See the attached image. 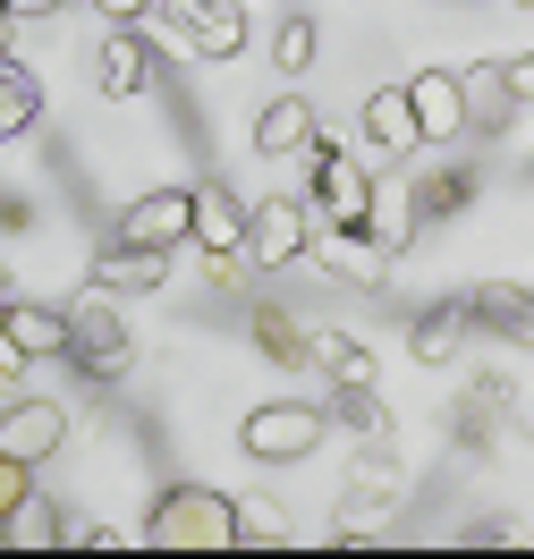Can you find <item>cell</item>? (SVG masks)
<instances>
[{"label": "cell", "mask_w": 534, "mask_h": 559, "mask_svg": "<svg viewBox=\"0 0 534 559\" xmlns=\"http://www.w3.org/2000/svg\"><path fill=\"white\" fill-rule=\"evenodd\" d=\"M373 187H382V178L365 170L356 153H340V144H315V212L331 221V229H365Z\"/></svg>", "instance_id": "7"}, {"label": "cell", "mask_w": 534, "mask_h": 559, "mask_svg": "<svg viewBox=\"0 0 534 559\" xmlns=\"http://www.w3.org/2000/svg\"><path fill=\"white\" fill-rule=\"evenodd\" d=\"M0 322L17 331L26 356H69V314L60 306H26V297H0Z\"/></svg>", "instance_id": "20"}, {"label": "cell", "mask_w": 534, "mask_h": 559, "mask_svg": "<svg viewBox=\"0 0 534 559\" xmlns=\"http://www.w3.org/2000/svg\"><path fill=\"white\" fill-rule=\"evenodd\" d=\"M518 9H534V0H518Z\"/></svg>", "instance_id": "38"}, {"label": "cell", "mask_w": 534, "mask_h": 559, "mask_svg": "<svg viewBox=\"0 0 534 559\" xmlns=\"http://www.w3.org/2000/svg\"><path fill=\"white\" fill-rule=\"evenodd\" d=\"M0 110H9L17 128H35V119H43V85H35L26 69H17L9 51H0Z\"/></svg>", "instance_id": "30"}, {"label": "cell", "mask_w": 534, "mask_h": 559, "mask_svg": "<svg viewBox=\"0 0 534 559\" xmlns=\"http://www.w3.org/2000/svg\"><path fill=\"white\" fill-rule=\"evenodd\" d=\"M187 221H195V187H153L119 212V238L128 246H187Z\"/></svg>", "instance_id": "10"}, {"label": "cell", "mask_w": 534, "mask_h": 559, "mask_svg": "<svg viewBox=\"0 0 534 559\" xmlns=\"http://www.w3.org/2000/svg\"><path fill=\"white\" fill-rule=\"evenodd\" d=\"M459 340H466V297H432L425 314L407 322V356H416V365H450Z\"/></svg>", "instance_id": "19"}, {"label": "cell", "mask_w": 534, "mask_h": 559, "mask_svg": "<svg viewBox=\"0 0 534 559\" xmlns=\"http://www.w3.org/2000/svg\"><path fill=\"white\" fill-rule=\"evenodd\" d=\"M399 491H407V475H399L391 441H365V466H356L348 491H340V543H373V518L399 509Z\"/></svg>", "instance_id": "5"}, {"label": "cell", "mask_w": 534, "mask_h": 559, "mask_svg": "<svg viewBox=\"0 0 534 559\" xmlns=\"http://www.w3.org/2000/svg\"><path fill=\"white\" fill-rule=\"evenodd\" d=\"M94 288H110V297H128V288H162L170 280V246H110V254H94Z\"/></svg>", "instance_id": "16"}, {"label": "cell", "mask_w": 534, "mask_h": 559, "mask_svg": "<svg viewBox=\"0 0 534 559\" xmlns=\"http://www.w3.org/2000/svg\"><path fill=\"white\" fill-rule=\"evenodd\" d=\"M144 76H153V43H144L137 17H119L103 35V60H94V85H103L110 103H128V94H144Z\"/></svg>", "instance_id": "13"}, {"label": "cell", "mask_w": 534, "mask_h": 559, "mask_svg": "<svg viewBox=\"0 0 534 559\" xmlns=\"http://www.w3.org/2000/svg\"><path fill=\"white\" fill-rule=\"evenodd\" d=\"M94 9H103V17H144L153 0H94Z\"/></svg>", "instance_id": "35"}, {"label": "cell", "mask_w": 534, "mask_h": 559, "mask_svg": "<svg viewBox=\"0 0 534 559\" xmlns=\"http://www.w3.org/2000/svg\"><path fill=\"white\" fill-rule=\"evenodd\" d=\"M315 51H322V43H315V17H281V35H272V69H281V76H306V69H315Z\"/></svg>", "instance_id": "29"}, {"label": "cell", "mask_w": 534, "mask_h": 559, "mask_svg": "<svg viewBox=\"0 0 534 559\" xmlns=\"http://www.w3.org/2000/svg\"><path fill=\"white\" fill-rule=\"evenodd\" d=\"M0 543H17V551H51V543H60V509H51L43 491H26V500L0 518Z\"/></svg>", "instance_id": "25"}, {"label": "cell", "mask_w": 534, "mask_h": 559, "mask_svg": "<svg viewBox=\"0 0 534 559\" xmlns=\"http://www.w3.org/2000/svg\"><path fill=\"white\" fill-rule=\"evenodd\" d=\"M315 136V103H297V94H281V103H263V119H254V153H297V144Z\"/></svg>", "instance_id": "23"}, {"label": "cell", "mask_w": 534, "mask_h": 559, "mask_svg": "<svg viewBox=\"0 0 534 559\" xmlns=\"http://www.w3.org/2000/svg\"><path fill=\"white\" fill-rule=\"evenodd\" d=\"M356 128H365V144L373 153H416V110H407V85H382V94H365V110H356Z\"/></svg>", "instance_id": "17"}, {"label": "cell", "mask_w": 534, "mask_h": 559, "mask_svg": "<svg viewBox=\"0 0 534 559\" xmlns=\"http://www.w3.org/2000/svg\"><path fill=\"white\" fill-rule=\"evenodd\" d=\"M0 297H9V263H0Z\"/></svg>", "instance_id": "37"}, {"label": "cell", "mask_w": 534, "mask_h": 559, "mask_svg": "<svg viewBox=\"0 0 534 559\" xmlns=\"http://www.w3.org/2000/svg\"><path fill=\"white\" fill-rule=\"evenodd\" d=\"M500 85H509V103H534V51H518V60L500 69Z\"/></svg>", "instance_id": "33"}, {"label": "cell", "mask_w": 534, "mask_h": 559, "mask_svg": "<svg viewBox=\"0 0 534 559\" xmlns=\"http://www.w3.org/2000/svg\"><path fill=\"white\" fill-rule=\"evenodd\" d=\"M0 9H9V17H60L69 0H0Z\"/></svg>", "instance_id": "34"}, {"label": "cell", "mask_w": 534, "mask_h": 559, "mask_svg": "<svg viewBox=\"0 0 534 559\" xmlns=\"http://www.w3.org/2000/svg\"><path fill=\"white\" fill-rule=\"evenodd\" d=\"M153 551H229V491L213 484H170L144 518Z\"/></svg>", "instance_id": "2"}, {"label": "cell", "mask_w": 534, "mask_h": 559, "mask_svg": "<svg viewBox=\"0 0 534 559\" xmlns=\"http://www.w3.org/2000/svg\"><path fill=\"white\" fill-rule=\"evenodd\" d=\"M407 110H416V136H425V144L466 136V110H459V69H425L416 85H407Z\"/></svg>", "instance_id": "14"}, {"label": "cell", "mask_w": 534, "mask_h": 559, "mask_svg": "<svg viewBox=\"0 0 534 559\" xmlns=\"http://www.w3.org/2000/svg\"><path fill=\"white\" fill-rule=\"evenodd\" d=\"M254 348L272 356V365H306V322L288 314V306H254Z\"/></svg>", "instance_id": "27"}, {"label": "cell", "mask_w": 534, "mask_h": 559, "mask_svg": "<svg viewBox=\"0 0 534 559\" xmlns=\"http://www.w3.org/2000/svg\"><path fill=\"white\" fill-rule=\"evenodd\" d=\"M60 441H69V407H60V399H9V407H0V457L43 466Z\"/></svg>", "instance_id": "9"}, {"label": "cell", "mask_w": 534, "mask_h": 559, "mask_svg": "<svg viewBox=\"0 0 534 559\" xmlns=\"http://www.w3.org/2000/svg\"><path fill=\"white\" fill-rule=\"evenodd\" d=\"M459 110H466V128H509V85H500L493 60H475V69H459Z\"/></svg>", "instance_id": "21"}, {"label": "cell", "mask_w": 534, "mask_h": 559, "mask_svg": "<svg viewBox=\"0 0 534 559\" xmlns=\"http://www.w3.org/2000/svg\"><path fill=\"white\" fill-rule=\"evenodd\" d=\"M322 432H331L322 407H306V399H272V407H254V416L238 424V450L263 457V466H297V457L322 450Z\"/></svg>", "instance_id": "3"}, {"label": "cell", "mask_w": 534, "mask_h": 559, "mask_svg": "<svg viewBox=\"0 0 534 559\" xmlns=\"http://www.w3.org/2000/svg\"><path fill=\"white\" fill-rule=\"evenodd\" d=\"M306 254H315V263L340 280V288H382V280H391V263H399V254L373 238V229H331V221L306 238Z\"/></svg>", "instance_id": "8"}, {"label": "cell", "mask_w": 534, "mask_h": 559, "mask_svg": "<svg viewBox=\"0 0 534 559\" xmlns=\"http://www.w3.org/2000/svg\"><path fill=\"white\" fill-rule=\"evenodd\" d=\"M0 51H9V9H0Z\"/></svg>", "instance_id": "36"}, {"label": "cell", "mask_w": 534, "mask_h": 559, "mask_svg": "<svg viewBox=\"0 0 534 559\" xmlns=\"http://www.w3.org/2000/svg\"><path fill=\"white\" fill-rule=\"evenodd\" d=\"M466 322H484V331L509 340V348H534V288H518V280H484V288H466Z\"/></svg>", "instance_id": "11"}, {"label": "cell", "mask_w": 534, "mask_h": 559, "mask_svg": "<svg viewBox=\"0 0 534 559\" xmlns=\"http://www.w3.org/2000/svg\"><path fill=\"white\" fill-rule=\"evenodd\" d=\"M26 475H35V466H17V457H0V518H9V509H17V500H26Z\"/></svg>", "instance_id": "32"}, {"label": "cell", "mask_w": 534, "mask_h": 559, "mask_svg": "<svg viewBox=\"0 0 534 559\" xmlns=\"http://www.w3.org/2000/svg\"><path fill=\"white\" fill-rule=\"evenodd\" d=\"M26 365H35V356L17 348V331L0 322V390H17V382H26Z\"/></svg>", "instance_id": "31"}, {"label": "cell", "mask_w": 534, "mask_h": 559, "mask_svg": "<svg viewBox=\"0 0 534 559\" xmlns=\"http://www.w3.org/2000/svg\"><path fill=\"white\" fill-rule=\"evenodd\" d=\"M365 229L391 246V254L416 238V204H407V187H373V212H365Z\"/></svg>", "instance_id": "28"}, {"label": "cell", "mask_w": 534, "mask_h": 559, "mask_svg": "<svg viewBox=\"0 0 534 559\" xmlns=\"http://www.w3.org/2000/svg\"><path fill=\"white\" fill-rule=\"evenodd\" d=\"M247 238V204L229 195V187H195V221H187V246H204V254H238Z\"/></svg>", "instance_id": "18"}, {"label": "cell", "mask_w": 534, "mask_h": 559, "mask_svg": "<svg viewBox=\"0 0 534 559\" xmlns=\"http://www.w3.org/2000/svg\"><path fill=\"white\" fill-rule=\"evenodd\" d=\"M144 43L170 60H229V51H247V9L238 0H153Z\"/></svg>", "instance_id": "1"}, {"label": "cell", "mask_w": 534, "mask_h": 559, "mask_svg": "<svg viewBox=\"0 0 534 559\" xmlns=\"http://www.w3.org/2000/svg\"><path fill=\"white\" fill-rule=\"evenodd\" d=\"M407 204H416V221H459L466 204H475V170H432L407 187Z\"/></svg>", "instance_id": "24"}, {"label": "cell", "mask_w": 534, "mask_h": 559, "mask_svg": "<svg viewBox=\"0 0 534 559\" xmlns=\"http://www.w3.org/2000/svg\"><path fill=\"white\" fill-rule=\"evenodd\" d=\"M509 407H518V390L500 382V373H484V382L459 390V407H450V432H459L466 450H493L500 432H509Z\"/></svg>", "instance_id": "12"}, {"label": "cell", "mask_w": 534, "mask_h": 559, "mask_svg": "<svg viewBox=\"0 0 534 559\" xmlns=\"http://www.w3.org/2000/svg\"><path fill=\"white\" fill-rule=\"evenodd\" d=\"M60 314H69V356L94 373V382H119V373L137 365L128 322L110 314V288H94V280H85V297H76V306H60Z\"/></svg>", "instance_id": "4"}, {"label": "cell", "mask_w": 534, "mask_h": 559, "mask_svg": "<svg viewBox=\"0 0 534 559\" xmlns=\"http://www.w3.org/2000/svg\"><path fill=\"white\" fill-rule=\"evenodd\" d=\"M229 551H288V509L272 491H229Z\"/></svg>", "instance_id": "15"}, {"label": "cell", "mask_w": 534, "mask_h": 559, "mask_svg": "<svg viewBox=\"0 0 534 559\" xmlns=\"http://www.w3.org/2000/svg\"><path fill=\"white\" fill-rule=\"evenodd\" d=\"M322 416L348 424V432H365V441H391V407H382L373 382H331V407H322Z\"/></svg>", "instance_id": "22"}, {"label": "cell", "mask_w": 534, "mask_h": 559, "mask_svg": "<svg viewBox=\"0 0 534 559\" xmlns=\"http://www.w3.org/2000/svg\"><path fill=\"white\" fill-rule=\"evenodd\" d=\"M306 238H315V212L297 204V195H272V204H247L238 254H247V272H281V263L306 254Z\"/></svg>", "instance_id": "6"}, {"label": "cell", "mask_w": 534, "mask_h": 559, "mask_svg": "<svg viewBox=\"0 0 534 559\" xmlns=\"http://www.w3.org/2000/svg\"><path fill=\"white\" fill-rule=\"evenodd\" d=\"M306 365H322L331 382H382L373 356L356 348V340H340V331H306Z\"/></svg>", "instance_id": "26"}]
</instances>
